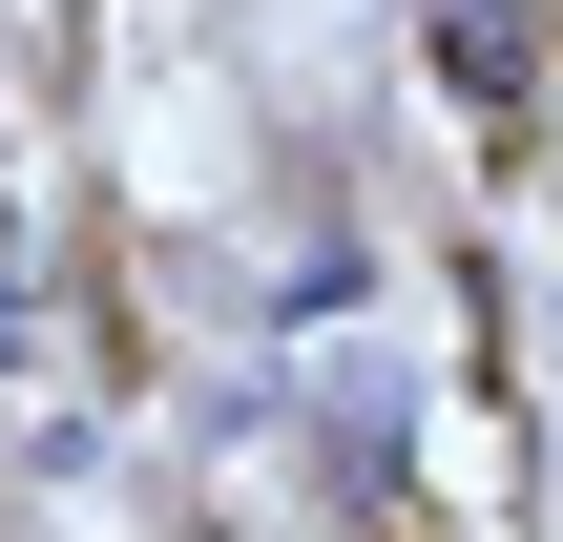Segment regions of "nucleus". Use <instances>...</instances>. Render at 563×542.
Segmentation results:
<instances>
[{
	"label": "nucleus",
	"instance_id": "f257e3e1",
	"mask_svg": "<svg viewBox=\"0 0 563 542\" xmlns=\"http://www.w3.org/2000/svg\"><path fill=\"white\" fill-rule=\"evenodd\" d=\"M439 63H460L481 104H522V0H460V21H439Z\"/></svg>",
	"mask_w": 563,
	"mask_h": 542
}]
</instances>
